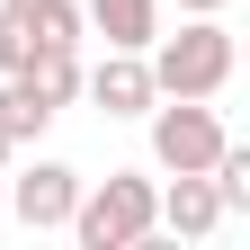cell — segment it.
Listing matches in <instances>:
<instances>
[{
  "label": "cell",
  "instance_id": "cell-1",
  "mask_svg": "<svg viewBox=\"0 0 250 250\" xmlns=\"http://www.w3.org/2000/svg\"><path fill=\"white\" fill-rule=\"evenodd\" d=\"M72 232L81 250H143L161 232V188L143 170H107V179H81V206H72Z\"/></svg>",
  "mask_w": 250,
  "mask_h": 250
},
{
  "label": "cell",
  "instance_id": "cell-2",
  "mask_svg": "<svg viewBox=\"0 0 250 250\" xmlns=\"http://www.w3.org/2000/svg\"><path fill=\"white\" fill-rule=\"evenodd\" d=\"M232 62H241V45H232L224 18H188L179 36H152L143 45V72H152L161 99H214V89L232 81Z\"/></svg>",
  "mask_w": 250,
  "mask_h": 250
},
{
  "label": "cell",
  "instance_id": "cell-3",
  "mask_svg": "<svg viewBox=\"0 0 250 250\" xmlns=\"http://www.w3.org/2000/svg\"><path fill=\"white\" fill-rule=\"evenodd\" d=\"M143 116H152V161H161V170H206L214 152L232 143V134H224V116H214L206 99H170V107L152 99Z\"/></svg>",
  "mask_w": 250,
  "mask_h": 250
},
{
  "label": "cell",
  "instance_id": "cell-4",
  "mask_svg": "<svg viewBox=\"0 0 250 250\" xmlns=\"http://www.w3.org/2000/svg\"><path fill=\"white\" fill-rule=\"evenodd\" d=\"M72 206H81V170H72V161H27V170L9 179V214H18L27 232H62Z\"/></svg>",
  "mask_w": 250,
  "mask_h": 250
},
{
  "label": "cell",
  "instance_id": "cell-5",
  "mask_svg": "<svg viewBox=\"0 0 250 250\" xmlns=\"http://www.w3.org/2000/svg\"><path fill=\"white\" fill-rule=\"evenodd\" d=\"M161 224H170L179 241L224 232V197H214V179H206V170H170V188H161Z\"/></svg>",
  "mask_w": 250,
  "mask_h": 250
},
{
  "label": "cell",
  "instance_id": "cell-6",
  "mask_svg": "<svg viewBox=\"0 0 250 250\" xmlns=\"http://www.w3.org/2000/svg\"><path fill=\"white\" fill-rule=\"evenodd\" d=\"M81 89H89L107 116H143L152 99H161V89H152V72H143V54H116V45H107L99 72H81Z\"/></svg>",
  "mask_w": 250,
  "mask_h": 250
},
{
  "label": "cell",
  "instance_id": "cell-7",
  "mask_svg": "<svg viewBox=\"0 0 250 250\" xmlns=\"http://www.w3.org/2000/svg\"><path fill=\"white\" fill-rule=\"evenodd\" d=\"M81 27L107 36L116 54H143L152 36H161V0H81Z\"/></svg>",
  "mask_w": 250,
  "mask_h": 250
},
{
  "label": "cell",
  "instance_id": "cell-8",
  "mask_svg": "<svg viewBox=\"0 0 250 250\" xmlns=\"http://www.w3.org/2000/svg\"><path fill=\"white\" fill-rule=\"evenodd\" d=\"M45 125H54V99L27 72H0V134H9V143H36Z\"/></svg>",
  "mask_w": 250,
  "mask_h": 250
},
{
  "label": "cell",
  "instance_id": "cell-9",
  "mask_svg": "<svg viewBox=\"0 0 250 250\" xmlns=\"http://www.w3.org/2000/svg\"><path fill=\"white\" fill-rule=\"evenodd\" d=\"M27 81H36L54 107H72L81 99V45H36V54H27Z\"/></svg>",
  "mask_w": 250,
  "mask_h": 250
},
{
  "label": "cell",
  "instance_id": "cell-10",
  "mask_svg": "<svg viewBox=\"0 0 250 250\" xmlns=\"http://www.w3.org/2000/svg\"><path fill=\"white\" fill-rule=\"evenodd\" d=\"M27 27H36V45H81V0H36Z\"/></svg>",
  "mask_w": 250,
  "mask_h": 250
},
{
  "label": "cell",
  "instance_id": "cell-11",
  "mask_svg": "<svg viewBox=\"0 0 250 250\" xmlns=\"http://www.w3.org/2000/svg\"><path fill=\"white\" fill-rule=\"evenodd\" d=\"M27 54H36V27H27V9L0 0V72H27Z\"/></svg>",
  "mask_w": 250,
  "mask_h": 250
},
{
  "label": "cell",
  "instance_id": "cell-12",
  "mask_svg": "<svg viewBox=\"0 0 250 250\" xmlns=\"http://www.w3.org/2000/svg\"><path fill=\"white\" fill-rule=\"evenodd\" d=\"M179 9H188V18H224L232 0H179Z\"/></svg>",
  "mask_w": 250,
  "mask_h": 250
},
{
  "label": "cell",
  "instance_id": "cell-13",
  "mask_svg": "<svg viewBox=\"0 0 250 250\" xmlns=\"http://www.w3.org/2000/svg\"><path fill=\"white\" fill-rule=\"evenodd\" d=\"M9 161H18V143H9V134H0V179H9Z\"/></svg>",
  "mask_w": 250,
  "mask_h": 250
},
{
  "label": "cell",
  "instance_id": "cell-14",
  "mask_svg": "<svg viewBox=\"0 0 250 250\" xmlns=\"http://www.w3.org/2000/svg\"><path fill=\"white\" fill-rule=\"evenodd\" d=\"M9 9H36V0H9Z\"/></svg>",
  "mask_w": 250,
  "mask_h": 250
}]
</instances>
